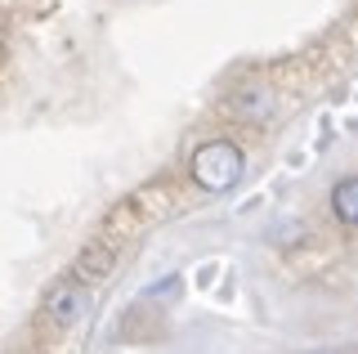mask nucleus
<instances>
[{
    "label": "nucleus",
    "instance_id": "f257e3e1",
    "mask_svg": "<svg viewBox=\"0 0 358 354\" xmlns=\"http://www.w3.org/2000/svg\"><path fill=\"white\" fill-rule=\"evenodd\" d=\"M188 175L206 193H229L242 180V148L229 139H206L193 153V162H188Z\"/></svg>",
    "mask_w": 358,
    "mask_h": 354
},
{
    "label": "nucleus",
    "instance_id": "f03ea898",
    "mask_svg": "<svg viewBox=\"0 0 358 354\" xmlns=\"http://www.w3.org/2000/svg\"><path fill=\"white\" fill-rule=\"evenodd\" d=\"M90 314V287L76 278V274H63L59 283L45 292V305H41V318L50 323L54 332H67L76 327L81 318Z\"/></svg>",
    "mask_w": 358,
    "mask_h": 354
},
{
    "label": "nucleus",
    "instance_id": "7ed1b4c3",
    "mask_svg": "<svg viewBox=\"0 0 358 354\" xmlns=\"http://www.w3.org/2000/svg\"><path fill=\"white\" fill-rule=\"evenodd\" d=\"M112 269H117V247H112L108 238L85 242L81 256H76V264H72V274H76V278H81L85 287H90V283H108V278H112Z\"/></svg>",
    "mask_w": 358,
    "mask_h": 354
},
{
    "label": "nucleus",
    "instance_id": "20e7f679",
    "mask_svg": "<svg viewBox=\"0 0 358 354\" xmlns=\"http://www.w3.org/2000/svg\"><path fill=\"white\" fill-rule=\"evenodd\" d=\"M273 113H278L273 90H260V85H251V90H238V94H233V117L251 121V126H264Z\"/></svg>",
    "mask_w": 358,
    "mask_h": 354
},
{
    "label": "nucleus",
    "instance_id": "39448f33",
    "mask_svg": "<svg viewBox=\"0 0 358 354\" xmlns=\"http://www.w3.org/2000/svg\"><path fill=\"white\" fill-rule=\"evenodd\" d=\"M331 211H336L341 225L358 229V175H350V180H341L331 189Z\"/></svg>",
    "mask_w": 358,
    "mask_h": 354
},
{
    "label": "nucleus",
    "instance_id": "423d86ee",
    "mask_svg": "<svg viewBox=\"0 0 358 354\" xmlns=\"http://www.w3.org/2000/svg\"><path fill=\"white\" fill-rule=\"evenodd\" d=\"M309 354H341V350H309Z\"/></svg>",
    "mask_w": 358,
    "mask_h": 354
},
{
    "label": "nucleus",
    "instance_id": "0eeeda50",
    "mask_svg": "<svg viewBox=\"0 0 358 354\" xmlns=\"http://www.w3.org/2000/svg\"><path fill=\"white\" fill-rule=\"evenodd\" d=\"M0 45H5V36H0Z\"/></svg>",
    "mask_w": 358,
    "mask_h": 354
}]
</instances>
